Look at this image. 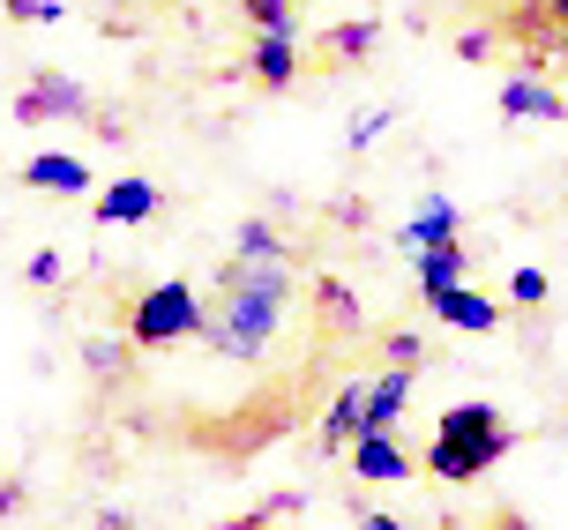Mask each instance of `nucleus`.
Here are the masks:
<instances>
[{
	"instance_id": "nucleus-1",
	"label": "nucleus",
	"mask_w": 568,
	"mask_h": 530,
	"mask_svg": "<svg viewBox=\"0 0 568 530\" xmlns=\"http://www.w3.org/2000/svg\"><path fill=\"white\" fill-rule=\"evenodd\" d=\"M292 307V254H232L225 262V299L210 314V351L232 366H255Z\"/></svg>"
},
{
	"instance_id": "nucleus-2",
	"label": "nucleus",
	"mask_w": 568,
	"mask_h": 530,
	"mask_svg": "<svg viewBox=\"0 0 568 530\" xmlns=\"http://www.w3.org/2000/svg\"><path fill=\"white\" fill-rule=\"evenodd\" d=\"M501 456H509L501 411H494V404H449V411H442V434L426 448V471L442 478V486H464V478H486Z\"/></svg>"
},
{
	"instance_id": "nucleus-3",
	"label": "nucleus",
	"mask_w": 568,
	"mask_h": 530,
	"mask_svg": "<svg viewBox=\"0 0 568 530\" xmlns=\"http://www.w3.org/2000/svg\"><path fill=\"white\" fill-rule=\"evenodd\" d=\"M210 329V314H202V299L187 292V284L172 277L158 284V292H142L135 314H128V344H142V351H165V344H187V336Z\"/></svg>"
},
{
	"instance_id": "nucleus-4",
	"label": "nucleus",
	"mask_w": 568,
	"mask_h": 530,
	"mask_svg": "<svg viewBox=\"0 0 568 530\" xmlns=\"http://www.w3.org/2000/svg\"><path fill=\"white\" fill-rule=\"evenodd\" d=\"M90 98L75 75H60V68H38L23 90H16V128H45V120H83Z\"/></svg>"
},
{
	"instance_id": "nucleus-5",
	"label": "nucleus",
	"mask_w": 568,
	"mask_h": 530,
	"mask_svg": "<svg viewBox=\"0 0 568 530\" xmlns=\"http://www.w3.org/2000/svg\"><path fill=\"white\" fill-rule=\"evenodd\" d=\"M426 314L449 322V329H464V336H494V329H501V299H486V292H471V284L426 292Z\"/></svg>"
},
{
	"instance_id": "nucleus-6",
	"label": "nucleus",
	"mask_w": 568,
	"mask_h": 530,
	"mask_svg": "<svg viewBox=\"0 0 568 530\" xmlns=\"http://www.w3.org/2000/svg\"><path fill=\"white\" fill-rule=\"evenodd\" d=\"M247 75L262 90H284L300 75V30H255V45H247Z\"/></svg>"
},
{
	"instance_id": "nucleus-7",
	"label": "nucleus",
	"mask_w": 568,
	"mask_h": 530,
	"mask_svg": "<svg viewBox=\"0 0 568 530\" xmlns=\"http://www.w3.org/2000/svg\"><path fill=\"white\" fill-rule=\"evenodd\" d=\"M501 112H509V120H568V98L524 68V75H509V83H501Z\"/></svg>"
},
{
	"instance_id": "nucleus-8",
	"label": "nucleus",
	"mask_w": 568,
	"mask_h": 530,
	"mask_svg": "<svg viewBox=\"0 0 568 530\" xmlns=\"http://www.w3.org/2000/svg\"><path fill=\"white\" fill-rule=\"evenodd\" d=\"M23 187H38V195H90V165L83 157H68V150H45V157H30L23 165Z\"/></svg>"
},
{
	"instance_id": "nucleus-9",
	"label": "nucleus",
	"mask_w": 568,
	"mask_h": 530,
	"mask_svg": "<svg viewBox=\"0 0 568 530\" xmlns=\"http://www.w3.org/2000/svg\"><path fill=\"white\" fill-rule=\"evenodd\" d=\"M90 217H98V224H142V217H158V187H150V180H113V187H98Z\"/></svg>"
},
{
	"instance_id": "nucleus-10",
	"label": "nucleus",
	"mask_w": 568,
	"mask_h": 530,
	"mask_svg": "<svg viewBox=\"0 0 568 530\" xmlns=\"http://www.w3.org/2000/svg\"><path fill=\"white\" fill-rule=\"evenodd\" d=\"M359 434H367V381H344L329 419H322V448H352Z\"/></svg>"
},
{
	"instance_id": "nucleus-11",
	"label": "nucleus",
	"mask_w": 568,
	"mask_h": 530,
	"mask_svg": "<svg viewBox=\"0 0 568 530\" xmlns=\"http://www.w3.org/2000/svg\"><path fill=\"white\" fill-rule=\"evenodd\" d=\"M352 471L367 478V486H397L412 463H404V448L389 441V434H359V441H352Z\"/></svg>"
},
{
	"instance_id": "nucleus-12",
	"label": "nucleus",
	"mask_w": 568,
	"mask_h": 530,
	"mask_svg": "<svg viewBox=\"0 0 568 530\" xmlns=\"http://www.w3.org/2000/svg\"><path fill=\"white\" fill-rule=\"evenodd\" d=\"M374 38H382L374 23H337V30H322V38H314V68H352V60H367Z\"/></svg>"
},
{
	"instance_id": "nucleus-13",
	"label": "nucleus",
	"mask_w": 568,
	"mask_h": 530,
	"mask_svg": "<svg viewBox=\"0 0 568 530\" xmlns=\"http://www.w3.org/2000/svg\"><path fill=\"white\" fill-rule=\"evenodd\" d=\"M456 224H464V217H456L449 195H426L419 217L404 224V247H412V254H419V247H442V239H456Z\"/></svg>"
},
{
	"instance_id": "nucleus-14",
	"label": "nucleus",
	"mask_w": 568,
	"mask_h": 530,
	"mask_svg": "<svg viewBox=\"0 0 568 530\" xmlns=\"http://www.w3.org/2000/svg\"><path fill=\"white\" fill-rule=\"evenodd\" d=\"M404 396H412V366H389L382 381H367V434H389L397 426Z\"/></svg>"
},
{
	"instance_id": "nucleus-15",
	"label": "nucleus",
	"mask_w": 568,
	"mask_h": 530,
	"mask_svg": "<svg viewBox=\"0 0 568 530\" xmlns=\"http://www.w3.org/2000/svg\"><path fill=\"white\" fill-rule=\"evenodd\" d=\"M412 262H419V292H449V284H464V239H442V247H419Z\"/></svg>"
},
{
	"instance_id": "nucleus-16",
	"label": "nucleus",
	"mask_w": 568,
	"mask_h": 530,
	"mask_svg": "<svg viewBox=\"0 0 568 530\" xmlns=\"http://www.w3.org/2000/svg\"><path fill=\"white\" fill-rule=\"evenodd\" d=\"M240 16L255 30H292V0H240Z\"/></svg>"
},
{
	"instance_id": "nucleus-17",
	"label": "nucleus",
	"mask_w": 568,
	"mask_h": 530,
	"mask_svg": "<svg viewBox=\"0 0 568 530\" xmlns=\"http://www.w3.org/2000/svg\"><path fill=\"white\" fill-rule=\"evenodd\" d=\"M0 16H16V23H60L68 8H60V0H8Z\"/></svg>"
},
{
	"instance_id": "nucleus-18",
	"label": "nucleus",
	"mask_w": 568,
	"mask_h": 530,
	"mask_svg": "<svg viewBox=\"0 0 568 530\" xmlns=\"http://www.w3.org/2000/svg\"><path fill=\"white\" fill-rule=\"evenodd\" d=\"M232 254H284V247H277L270 224H240V247H232Z\"/></svg>"
},
{
	"instance_id": "nucleus-19",
	"label": "nucleus",
	"mask_w": 568,
	"mask_h": 530,
	"mask_svg": "<svg viewBox=\"0 0 568 530\" xmlns=\"http://www.w3.org/2000/svg\"><path fill=\"white\" fill-rule=\"evenodd\" d=\"M509 292L524 299V307H539V299H546V277H539V269H516V277H509Z\"/></svg>"
},
{
	"instance_id": "nucleus-20",
	"label": "nucleus",
	"mask_w": 568,
	"mask_h": 530,
	"mask_svg": "<svg viewBox=\"0 0 568 530\" xmlns=\"http://www.w3.org/2000/svg\"><path fill=\"white\" fill-rule=\"evenodd\" d=\"M382 128H389V112H367V120H359V128H352V135H344V142H352V150H367V142L382 135Z\"/></svg>"
},
{
	"instance_id": "nucleus-21",
	"label": "nucleus",
	"mask_w": 568,
	"mask_h": 530,
	"mask_svg": "<svg viewBox=\"0 0 568 530\" xmlns=\"http://www.w3.org/2000/svg\"><path fill=\"white\" fill-rule=\"evenodd\" d=\"M60 277V254H30V284H53Z\"/></svg>"
},
{
	"instance_id": "nucleus-22",
	"label": "nucleus",
	"mask_w": 568,
	"mask_h": 530,
	"mask_svg": "<svg viewBox=\"0 0 568 530\" xmlns=\"http://www.w3.org/2000/svg\"><path fill=\"white\" fill-rule=\"evenodd\" d=\"M359 530H404L397 516H359Z\"/></svg>"
},
{
	"instance_id": "nucleus-23",
	"label": "nucleus",
	"mask_w": 568,
	"mask_h": 530,
	"mask_svg": "<svg viewBox=\"0 0 568 530\" xmlns=\"http://www.w3.org/2000/svg\"><path fill=\"white\" fill-rule=\"evenodd\" d=\"M494 530H531V523H516V516H501V523H494Z\"/></svg>"
},
{
	"instance_id": "nucleus-24",
	"label": "nucleus",
	"mask_w": 568,
	"mask_h": 530,
	"mask_svg": "<svg viewBox=\"0 0 568 530\" xmlns=\"http://www.w3.org/2000/svg\"><path fill=\"white\" fill-rule=\"evenodd\" d=\"M0 8H8V0H0Z\"/></svg>"
}]
</instances>
